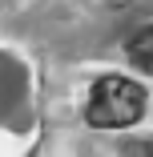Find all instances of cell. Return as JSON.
I'll use <instances>...</instances> for the list:
<instances>
[{"label":"cell","instance_id":"1","mask_svg":"<svg viewBox=\"0 0 153 157\" xmlns=\"http://www.w3.org/2000/svg\"><path fill=\"white\" fill-rule=\"evenodd\" d=\"M93 129H129L145 117V89L129 77H101L85 109Z\"/></svg>","mask_w":153,"mask_h":157},{"label":"cell","instance_id":"2","mask_svg":"<svg viewBox=\"0 0 153 157\" xmlns=\"http://www.w3.org/2000/svg\"><path fill=\"white\" fill-rule=\"evenodd\" d=\"M125 56L133 60L137 69L153 73V24H145L141 33H133V36H129V44H125Z\"/></svg>","mask_w":153,"mask_h":157}]
</instances>
